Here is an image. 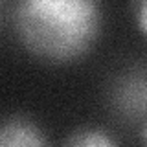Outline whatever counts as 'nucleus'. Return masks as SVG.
<instances>
[{
	"label": "nucleus",
	"mask_w": 147,
	"mask_h": 147,
	"mask_svg": "<svg viewBox=\"0 0 147 147\" xmlns=\"http://www.w3.org/2000/svg\"><path fill=\"white\" fill-rule=\"evenodd\" d=\"M15 26L33 55L68 63L83 57L98 40L101 11L92 0H24L15 7Z\"/></svg>",
	"instance_id": "nucleus-1"
},
{
	"label": "nucleus",
	"mask_w": 147,
	"mask_h": 147,
	"mask_svg": "<svg viewBox=\"0 0 147 147\" xmlns=\"http://www.w3.org/2000/svg\"><path fill=\"white\" fill-rule=\"evenodd\" d=\"M0 147H52L46 132L33 119L13 116L0 121Z\"/></svg>",
	"instance_id": "nucleus-2"
},
{
	"label": "nucleus",
	"mask_w": 147,
	"mask_h": 147,
	"mask_svg": "<svg viewBox=\"0 0 147 147\" xmlns=\"http://www.w3.org/2000/svg\"><path fill=\"white\" fill-rule=\"evenodd\" d=\"M63 147H119L118 140L101 127H79L66 138Z\"/></svg>",
	"instance_id": "nucleus-3"
},
{
	"label": "nucleus",
	"mask_w": 147,
	"mask_h": 147,
	"mask_svg": "<svg viewBox=\"0 0 147 147\" xmlns=\"http://www.w3.org/2000/svg\"><path fill=\"white\" fill-rule=\"evenodd\" d=\"M145 13H147V6L145 2L140 4V13H138V17H140V31L142 33H145Z\"/></svg>",
	"instance_id": "nucleus-4"
}]
</instances>
